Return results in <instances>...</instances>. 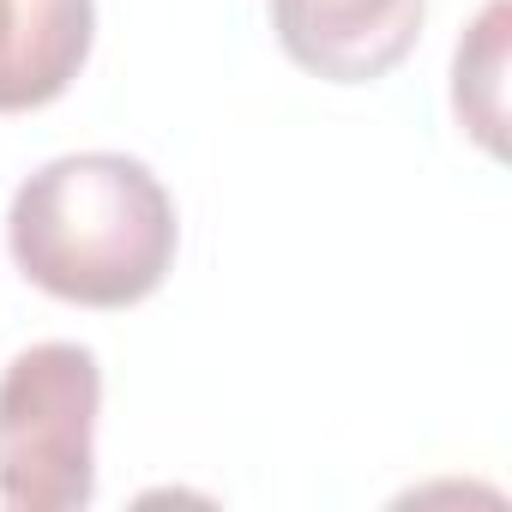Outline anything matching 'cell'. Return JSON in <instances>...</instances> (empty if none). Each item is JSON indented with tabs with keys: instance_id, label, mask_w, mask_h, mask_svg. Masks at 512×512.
I'll list each match as a JSON object with an SVG mask.
<instances>
[{
	"instance_id": "1",
	"label": "cell",
	"mask_w": 512,
	"mask_h": 512,
	"mask_svg": "<svg viewBox=\"0 0 512 512\" xmlns=\"http://www.w3.org/2000/svg\"><path fill=\"white\" fill-rule=\"evenodd\" d=\"M175 199L127 151H73L43 163L7 211L19 272L79 308H133L175 266Z\"/></svg>"
},
{
	"instance_id": "2",
	"label": "cell",
	"mask_w": 512,
	"mask_h": 512,
	"mask_svg": "<svg viewBox=\"0 0 512 512\" xmlns=\"http://www.w3.org/2000/svg\"><path fill=\"white\" fill-rule=\"evenodd\" d=\"M103 368L85 344H31L0 374V506L73 512L97 494Z\"/></svg>"
},
{
	"instance_id": "3",
	"label": "cell",
	"mask_w": 512,
	"mask_h": 512,
	"mask_svg": "<svg viewBox=\"0 0 512 512\" xmlns=\"http://www.w3.org/2000/svg\"><path fill=\"white\" fill-rule=\"evenodd\" d=\"M422 13L428 0H272V31L302 73L368 85L416 49Z\"/></svg>"
},
{
	"instance_id": "4",
	"label": "cell",
	"mask_w": 512,
	"mask_h": 512,
	"mask_svg": "<svg viewBox=\"0 0 512 512\" xmlns=\"http://www.w3.org/2000/svg\"><path fill=\"white\" fill-rule=\"evenodd\" d=\"M97 37V0H0V115L55 103Z\"/></svg>"
},
{
	"instance_id": "5",
	"label": "cell",
	"mask_w": 512,
	"mask_h": 512,
	"mask_svg": "<svg viewBox=\"0 0 512 512\" xmlns=\"http://www.w3.org/2000/svg\"><path fill=\"white\" fill-rule=\"evenodd\" d=\"M506 25H512V7L494 0V7L470 25V37L458 43L452 55V109L464 121V133L482 145V151H506Z\"/></svg>"
}]
</instances>
